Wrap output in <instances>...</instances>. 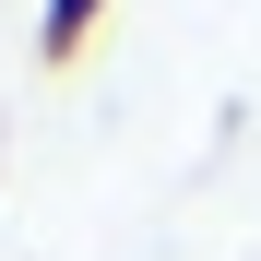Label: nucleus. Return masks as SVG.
Here are the masks:
<instances>
[{"label": "nucleus", "instance_id": "obj_1", "mask_svg": "<svg viewBox=\"0 0 261 261\" xmlns=\"http://www.w3.org/2000/svg\"><path fill=\"white\" fill-rule=\"evenodd\" d=\"M95 36H107V0H48V24H36V60H48V71H71Z\"/></svg>", "mask_w": 261, "mask_h": 261}]
</instances>
